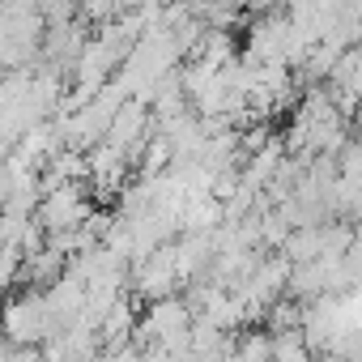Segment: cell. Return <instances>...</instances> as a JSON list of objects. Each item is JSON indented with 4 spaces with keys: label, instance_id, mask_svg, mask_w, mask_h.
Instances as JSON below:
<instances>
[{
    "label": "cell",
    "instance_id": "1",
    "mask_svg": "<svg viewBox=\"0 0 362 362\" xmlns=\"http://www.w3.org/2000/svg\"><path fill=\"white\" fill-rule=\"evenodd\" d=\"M47 307H43V290H18L0 298V337L13 349H39L47 341Z\"/></svg>",
    "mask_w": 362,
    "mask_h": 362
},
{
    "label": "cell",
    "instance_id": "2",
    "mask_svg": "<svg viewBox=\"0 0 362 362\" xmlns=\"http://www.w3.org/2000/svg\"><path fill=\"white\" fill-rule=\"evenodd\" d=\"M90 214H94L90 188L86 184H64V188L43 192V201L35 209V222L43 226V235H60V230H81V222Z\"/></svg>",
    "mask_w": 362,
    "mask_h": 362
},
{
    "label": "cell",
    "instance_id": "3",
    "mask_svg": "<svg viewBox=\"0 0 362 362\" xmlns=\"http://www.w3.org/2000/svg\"><path fill=\"white\" fill-rule=\"evenodd\" d=\"M128 298H141L145 307L158 303V298H170L179 290V277H175V260H170V243H162L158 252H149L141 264L128 269Z\"/></svg>",
    "mask_w": 362,
    "mask_h": 362
},
{
    "label": "cell",
    "instance_id": "4",
    "mask_svg": "<svg viewBox=\"0 0 362 362\" xmlns=\"http://www.w3.org/2000/svg\"><path fill=\"white\" fill-rule=\"evenodd\" d=\"M136 328L149 337V345H162V341H170V337L192 328V311H188V303L179 294H170V298L149 303V311H145V320H136Z\"/></svg>",
    "mask_w": 362,
    "mask_h": 362
},
{
    "label": "cell",
    "instance_id": "5",
    "mask_svg": "<svg viewBox=\"0 0 362 362\" xmlns=\"http://www.w3.org/2000/svg\"><path fill=\"white\" fill-rule=\"evenodd\" d=\"M239 362H269V332L264 328H243L235 332V349H230Z\"/></svg>",
    "mask_w": 362,
    "mask_h": 362
},
{
    "label": "cell",
    "instance_id": "6",
    "mask_svg": "<svg viewBox=\"0 0 362 362\" xmlns=\"http://www.w3.org/2000/svg\"><path fill=\"white\" fill-rule=\"evenodd\" d=\"M269 362H311V349L298 332H277L269 337Z\"/></svg>",
    "mask_w": 362,
    "mask_h": 362
},
{
    "label": "cell",
    "instance_id": "7",
    "mask_svg": "<svg viewBox=\"0 0 362 362\" xmlns=\"http://www.w3.org/2000/svg\"><path fill=\"white\" fill-rule=\"evenodd\" d=\"M9 362H43V358H39V349H13Z\"/></svg>",
    "mask_w": 362,
    "mask_h": 362
}]
</instances>
